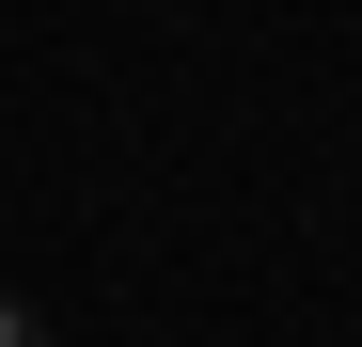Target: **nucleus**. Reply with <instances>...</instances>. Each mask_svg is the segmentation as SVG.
<instances>
[{"mask_svg":"<svg viewBox=\"0 0 362 347\" xmlns=\"http://www.w3.org/2000/svg\"><path fill=\"white\" fill-rule=\"evenodd\" d=\"M0 347H47V316H32V300H16V284H0Z\"/></svg>","mask_w":362,"mask_h":347,"instance_id":"obj_1","label":"nucleus"}]
</instances>
